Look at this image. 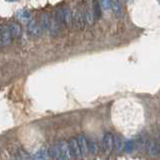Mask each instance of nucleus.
I'll list each match as a JSON object with an SVG mask.
<instances>
[{"mask_svg": "<svg viewBox=\"0 0 160 160\" xmlns=\"http://www.w3.org/2000/svg\"><path fill=\"white\" fill-rule=\"evenodd\" d=\"M56 145L58 148L59 159H70L72 157L68 142H66L65 140H61V141H59Z\"/></svg>", "mask_w": 160, "mask_h": 160, "instance_id": "nucleus-1", "label": "nucleus"}, {"mask_svg": "<svg viewBox=\"0 0 160 160\" xmlns=\"http://www.w3.org/2000/svg\"><path fill=\"white\" fill-rule=\"evenodd\" d=\"M114 147V137L111 133H105L102 139V148L105 154H110Z\"/></svg>", "mask_w": 160, "mask_h": 160, "instance_id": "nucleus-2", "label": "nucleus"}, {"mask_svg": "<svg viewBox=\"0 0 160 160\" xmlns=\"http://www.w3.org/2000/svg\"><path fill=\"white\" fill-rule=\"evenodd\" d=\"M27 30L29 34L33 37H39L43 33V30L41 26H40V24H38L37 21H35V20L29 21V23L27 24Z\"/></svg>", "mask_w": 160, "mask_h": 160, "instance_id": "nucleus-3", "label": "nucleus"}, {"mask_svg": "<svg viewBox=\"0 0 160 160\" xmlns=\"http://www.w3.org/2000/svg\"><path fill=\"white\" fill-rule=\"evenodd\" d=\"M72 16H73V23L75 24L78 29H83L85 26V16L84 14L80 11V10L76 9L75 11L72 13Z\"/></svg>", "mask_w": 160, "mask_h": 160, "instance_id": "nucleus-4", "label": "nucleus"}, {"mask_svg": "<svg viewBox=\"0 0 160 160\" xmlns=\"http://www.w3.org/2000/svg\"><path fill=\"white\" fill-rule=\"evenodd\" d=\"M147 150L150 156L156 157L160 154V143L156 139H151L147 144Z\"/></svg>", "mask_w": 160, "mask_h": 160, "instance_id": "nucleus-5", "label": "nucleus"}, {"mask_svg": "<svg viewBox=\"0 0 160 160\" xmlns=\"http://www.w3.org/2000/svg\"><path fill=\"white\" fill-rule=\"evenodd\" d=\"M0 31H1V36H2V41H3V46H8L12 42V35L10 32L9 26L6 25H2L0 27Z\"/></svg>", "mask_w": 160, "mask_h": 160, "instance_id": "nucleus-6", "label": "nucleus"}, {"mask_svg": "<svg viewBox=\"0 0 160 160\" xmlns=\"http://www.w3.org/2000/svg\"><path fill=\"white\" fill-rule=\"evenodd\" d=\"M69 148L70 151H71V155L74 158H80L81 156V152H80V148H79V144L76 138H71L69 140Z\"/></svg>", "mask_w": 160, "mask_h": 160, "instance_id": "nucleus-7", "label": "nucleus"}, {"mask_svg": "<svg viewBox=\"0 0 160 160\" xmlns=\"http://www.w3.org/2000/svg\"><path fill=\"white\" fill-rule=\"evenodd\" d=\"M51 17H50V14L47 12H44L40 15V26H41L43 31H48L51 26Z\"/></svg>", "mask_w": 160, "mask_h": 160, "instance_id": "nucleus-8", "label": "nucleus"}, {"mask_svg": "<svg viewBox=\"0 0 160 160\" xmlns=\"http://www.w3.org/2000/svg\"><path fill=\"white\" fill-rule=\"evenodd\" d=\"M77 141L79 144V148H80V152H81V156L82 157H86L88 154V142L87 139L84 135H80L77 138Z\"/></svg>", "mask_w": 160, "mask_h": 160, "instance_id": "nucleus-9", "label": "nucleus"}, {"mask_svg": "<svg viewBox=\"0 0 160 160\" xmlns=\"http://www.w3.org/2000/svg\"><path fill=\"white\" fill-rule=\"evenodd\" d=\"M9 29L10 32H11L12 37L15 39H18L21 37L22 35V28L20 26V24L17 22H11L9 24Z\"/></svg>", "mask_w": 160, "mask_h": 160, "instance_id": "nucleus-10", "label": "nucleus"}, {"mask_svg": "<svg viewBox=\"0 0 160 160\" xmlns=\"http://www.w3.org/2000/svg\"><path fill=\"white\" fill-rule=\"evenodd\" d=\"M63 18H64V26L71 27V25L73 23V16L70 8L66 7L65 9H63Z\"/></svg>", "mask_w": 160, "mask_h": 160, "instance_id": "nucleus-11", "label": "nucleus"}, {"mask_svg": "<svg viewBox=\"0 0 160 160\" xmlns=\"http://www.w3.org/2000/svg\"><path fill=\"white\" fill-rule=\"evenodd\" d=\"M34 159H39V160H44V159H48L50 158V154H49V150H47L45 147H42L41 149H39L38 151L33 155Z\"/></svg>", "mask_w": 160, "mask_h": 160, "instance_id": "nucleus-12", "label": "nucleus"}, {"mask_svg": "<svg viewBox=\"0 0 160 160\" xmlns=\"http://www.w3.org/2000/svg\"><path fill=\"white\" fill-rule=\"evenodd\" d=\"M88 152L95 156V155H97L98 152H99V146H98V143L96 141H94V140H91V141L88 142Z\"/></svg>", "mask_w": 160, "mask_h": 160, "instance_id": "nucleus-13", "label": "nucleus"}, {"mask_svg": "<svg viewBox=\"0 0 160 160\" xmlns=\"http://www.w3.org/2000/svg\"><path fill=\"white\" fill-rule=\"evenodd\" d=\"M92 11L94 13L95 19H99L100 17H101V6H100L98 0H93Z\"/></svg>", "mask_w": 160, "mask_h": 160, "instance_id": "nucleus-14", "label": "nucleus"}, {"mask_svg": "<svg viewBox=\"0 0 160 160\" xmlns=\"http://www.w3.org/2000/svg\"><path fill=\"white\" fill-rule=\"evenodd\" d=\"M114 146H115V150L117 152H121L124 149V141L123 139L120 136H115L114 137Z\"/></svg>", "mask_w": 160, "mask_h": 160, "instance_id": "nucleus-15", "label": "nucleus"}, {"mask_svg": "<svg viewBox=\"0 0 160 160\" xmlns=\"http://www.w3.org/2000/svg\"><path fill=\"white\" fill-rule=\"evenodd\" d=\"M84 16H85V21L87 22V24L92 25L94 23V21H95V16H94L93 11H91V10H87V11L85 12Z\"/></svg>", "mask_w": 160, "mask_h": 160, "instance_id": "nucleus-16", "label": "nucleus"}, {"mask_svg": "<svg viewBox=\"0 0 160 160\" xmlns=\"http://www.w3.org/2000/svg\"><path fill=\"white\" fill-rule=\"evenodd\" d=\"M111 8L116 15H121V6L119 0H111Z\"/></svg>", "mask_w": 160, "mask_h": 160, "instance_id": "nucleus-17", "label": "nucleus"}, {"mask_svg": "<svg viewBox=\"0 0 160 160\" xmlns=\"http://www.w3.org/2000/svg\"><path fill=\"white\" fill-rule=\"evenodd\" d=\"M134 147H135V142L133 141V140H127V141L124 143V150L127 153L133 152Z\"/></svg>", "mask_w": 160, "mask_h": 160, "instance_id": "nucleus-18", "label": "nucleus"}, {"mask_svg": "<svg viewBox=\"0 0 160 160\" xmlns=\"http://www.w3.org/2000/svg\"><path fill=\"white\" fill-rule=\"evenodd\" d=\"M137 145H138L139 150H142V151H144L145 148H147L146 141H145V139H144L143 136H139L137 138Z\"/></svg>", "mask_w": 160, "mask_h": 160, "instance_id": "nucleus-19", "label": "nucleus"}, {"mask_svg": "<svg viewBox=\"0 0 160 160\" xmlns=\"http://www.w3.org/2000/svg\"><path fill=\"white\" fill-rule=\"evenodd\" d=\"M15 157L18 158V159H29V158H31V156H30L28 153L23 151V150H18L16 156H15Z\"/></svg>", "mask_w": 160, "mask_h": 160, "instance_id": "nucleus-20", "label": "nucleus"}, {"mask_svg": "<svg viewBox=\"0 0 160 160\" xmlns=\"http://www.w3.org/2000/svg\"><path fill=\"white\" fill-rule=\"evenodd\" d=\"M102 7L105 10H108L111 8V0H101Z\"/></svg>", "mask_w": 160, "mask_h": 160, "instance_id": "nucleus-21", "label": "nucleus"}, {"mask_svg": "<svg viewBox=\"0 0 160 160\" xmlns=\"http://www.w3.org/2000/svg\"><path fill=\"white\" fill-rule=\"evenodd\" d=\"M3 46V41H2V36H1V31H0V49Z\"/></svg>", "mask_w": 160, "mask_h": 160, "instance_id": "nucleus-22", "label": "nucleus"}, {"mask_svg": "<svg viewBox=\"0 0 160 160\" xmlns=\"http://www.w3.org/2000/svg\"><path fill=\"white\" fill-rule=\"evenodd\" d=\"M7 1H9V2H14V1H17V0H7Z\"/></svg>", "mask_w": 160, "mask_h": 160, "instance_id": "nucleus-23", "label": "nucleus"}]
</instances>
